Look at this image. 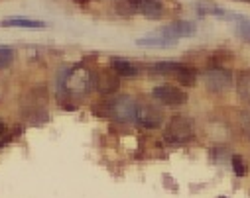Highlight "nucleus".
Instances as JSON below:
<instances>
[{
	"label": "nucleus",
	"instance_id": "obj_1",
	"mask_svg": "<svg viewBox=\"0 0 250 198\" xmlns=\"http://www.w3.org/2000/svg\"><path fill=\"white\" fill-rule=\"evenodd\" d=\"M93 112L103 118H112L118 122H134L136 120V102L132 96H116L110 100L99 102Z\"/></svg>",
	"mask_w": 250,
	"mask_h": 198
},
{
	"label": "nucleus",
	"instance_id": "obj_2",
	"mask_svg": "<svg viewBox=\"0 0 250 198\" xmlns=\"http://www.w3.org/2000/svg\"><path fill=\"white\" fill-rule=\"evenodd\" d=\"M65 94L69 96H85L91 89H95V75L85 67H73L63 75V85H61Z\"/></svg>",
	"mask_w": 250,
	"mask_h": 198
},
{
	"label": "nucleus",
	"instance_id": "obj_3",
	"mask_svg": "<svg viewBox=\"0 0 250 198\" xmlns=\"http://www.w3.org/2000/svg\"><path fill=\"white\" fill-rule=\"evenodd\" d=\"M193 138V122L185 116H173L164 129V140L169 145H183Z\"/></svg>",
	"mask_w": 250,
	"mask_h": 198
},
{
	"label": "nucleus",
	"instance_id": "obj_4",
	"mask_svg": "<svg viewBox=\"0 0 250 198\" xmlns=\"http://www.w3.org/2000/svg\"><path fill=\"white\" fill-rule=\"evenodd\" d=\"M152 71L158 75H175V79L185 85V87H191L195 83V69L189 67L185 63H173V61H160L152 65Z\"/></svg>",
	"mask_w": 250,
	"mask_h": 198
},
{
	"label": "nucleus",
	"instance_id": "obj_5",
	"mask_svg": "<svg viewBox=\"0 0 250 198\" xmlns=\"http://www.w3.org/2000/svg\"><path fill=\"white\" fill-rule=\"evenodd\" d=\"M136 122L140 124V126H144V127H150V129H154V127H158V126H162V122H164V114H162V110H158V106H154V104H148V102H136Z\"/></svg>",
	"mask_w": 250,
	"mask_h": 198
},
{
	"label": "nucleus",
	"instance_id": "obj_6",
	"mask_svg": "<svg viewBox=\"0 0 250 198\" xmlns=\"http://www.w3.org/2000/svg\"><path fill=\"white\" fill-rule=\"evenodd\" d=\"M152 96H154L158 102L166 104V106H181V104L187 102V94H185L181 89L171 87V85L156 87V89L152 90Z\"/></svg>",
	"mask_w": 250,
	"mask_h": 198
},
{
	"label": "nucleus",
	"instance_id": "obj_7",
	"mask_svg": "<svg viewBox=\"0 0 250 198\" xmlns=\"http://www.w3.org/2000/svg\"><path fill=\"white\" fill-rule=\"evenodd\" d=\"M95 89L101 94H114L120 89V77L110 69H101L95 75Z\"/></svg>",
	"mask_w": 250,
	"mask_h": 198
},
{
	"label": "nucleus",
	"instance_id": "obj_8",
	"mask_svg": "<svg viewBox=\"0 0 250 198\" xmlns=\"http://www.w3.org/2000/svg\"><path fill=\"white\" fill-rule=\"evenodd\" d=\"M134 14H142L146 18H160L164 14V4L160 0H128Z\"/></svg>",
	"mask_w": 250,
	"mask_h": 198
},
{
	"label": "nucleus",
	"instance_id": "obj_9",
	"mask_svg": "<svg viewBox=\"0 0 250 198\" xmlns=\"http://www.w3.org/2000/svg\"><path fill=\"white\" fill-rule=\"evenodd\" d=\"M195 32H197V26H195L193 22L179 20V22H173V24L166 26V28H164L160 34L175 41V39H179V37H189V36H193Z\"/></svg>",
	"mask_w": 250,
	"mask_h": 198
},
{
	"label": "nucleus",
	"instance_id": "obj_10",
	"mask_svg": "<svg viewBox=\"0 0 250 198\" xmlns=\"http://www.w3.org/2000/svg\"><path fill=\"white\" fill-rule=\"evenodd\" d=\"M205 85L215 92L225 90L230 85V75L223 69H211V71L205 73Z\"/></svg>",
	"mask_w": 250,
	"mask_h": 198
},
{
	"label": "nucleus",
	"instance_id": "obj_11",
	"mask_svg": "<svg viewBox=\"0 0 250 198\" xmlns=\"http://www.w3.org/2000/svg\"><path fill=\"white\" fill-rule=\"evenodd\" d=\"M112 71L118 77H136L138 75V67L134 63L126 61V59H114L112 61Z\"/></svg>",
	"mask_w": 250,
	"mask_h": 198
},
{
	"label": "nucleus",
	"instance_id": "obj_12",
	"mask_svg": "<svg viewBox=\"0 0 250 198\" xmlns=\"http://www.w3.org/2000/svg\"><path fill=\"white\" fill-rule=\"evenodd\" d=\"M136 43L144 45V47H173L177 41H173V39H169V37H166L162 34H156L152 37H140Z\"/></svg>",
	"mask_w": 250,
	"mask_h": 198
},
{
	"label": "nucleus",
	"instance_id": "obj_13",
	"mask_svg": "<svg viewBox=\"0 0 250 198\" xmlns=\"http://www.w3.org/2000/svg\"><path fill=\"white\" fill-rule=\"evenodd\" d=\"M4 28H45L42 20H28V18H6L2 22Z\"/></svg>",
	"mask_w": 250,
	"mask_h": 198
},
{
	"label": "nucleus",
	"instance_id": "obj_14",
	"mask_svg": "<svg viewBox=\"0 0 250 198\" xmlns=\"http://www.w3.org/2000/svg\"><path fill=\"white\" fill-rule=\"evenodd\" d=\"M14 59V51L6 45H0V69H6Z\"/></svg>",
	"mask_w": 250,
	"mask_h": 198
},
{
	"label": "nucleus",
	"instance_id": "obj_15",
	"mask_svg": "<svg viewBox=\"0 0 250 198\" xmlns=\"http://www.w3.org/2000/svg\"><path fill=\"white\" fill-rule=\"evenodd\" d=\"M238 92L250 102V75H242L238 79Z\"/></svg>",
	"mask_w": 250,
	"mask_h": 198
},
{
	"label": "nucleus",
	"instance_id": "obj_16",
	"mask_svg": "<svg viewBox=\"0 0 250 198\" xmlns=\"http://www.w3.org/2000/svg\"><path fill=\"white\" fill-rule=\"evenodd\" d=\"M232 169H234V173H236L238 177H244V175H246V163L242 161L240 155H234V157H232Z\"/></svg>",
	"mask_w": 250,
	"mask_h": 198
},
{
	"label": "nucleus",
	"instance_id": "obj_17",
	"mask_svg": "<svg viewBox=\"0 0 250 198\" xmlns=\"http://www.w3.org/2000/svg\"><path fill=\"white\" fill-rule=\"evenodd\" d=\"M116 10H118V14H126V16L134 14V10H132V6H130V2H128V0H118Z\"/></svg>",
	"mask_w": 250,
	"mask_h": 198
},
{
	"label": "nucleus",
	"instance_id": "obj_18",
	"mask_svg": "<svg viewBox=\"0 0 250 198\" xmlns=\"http://www.w3.org/2000/svg\"><path fill=\"white\" fill-rule=\"evenodd\" d=\"M238 36H240L242 39L250 41V22H248V20H244V22L238 24Z\"/></svg>",
	"mask_w": 250,
	"mask_h": 198
},
{
	"label": "nucleus",
	"instance_id": "obj_19",
	"mask_svg": "<svg viewBox=\"0 0 250 198\" xmlns=\"http://www.w3.org/2000/svg\"><path fill=\"white\" fill-rule=\"evenodd\" d=\"M4 131H6V126H4V122H2V120H0V138L4 136Z\"/></svg>",
	"mask_w": 250,
	"mask_h": 198
},
{
	"label": "nucleus",
	"instance_id": "obj_20",
	"mask_svg": "<svg viewBox=\"0 0 250 198\" xmlns=\"http://www.w3.org/2000/svg\"><path fill=\"white\" fill-rule=\"evenodd\" d=\"M242 2H250V0H242Z\"/></svg>",
	"mask_w": 250,
	"mask_h": 198
},
{
	"label": "nucleus",
	"instance_id": "obj_21",
	"mask_svg": "<svg viewBox=\"0 0 250 198\" xmlns=\"http://www.w3.org/2000/svg\"><path fill=\"white\" fill-rule=\"evenodd\" d=\"M223 198H225V196H223Z\"/></svg>",
	"mask_w": 250,
	"mask_h": 198
}]
</instances>
